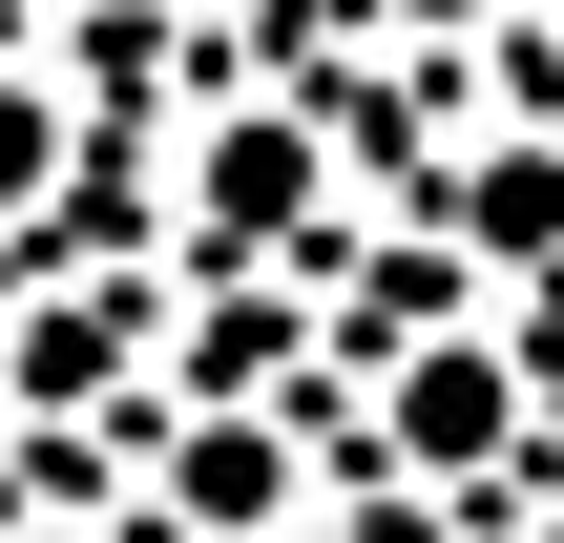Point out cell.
<instances>
[{
    "mask_svg": "<svg viewBox=\"0 0 564 543\" xmlns=\"http://www.w3.org/2000/svg\"><path fill=\"white\" fill-rule=\"evenodd\" d=\"M377 419H398V460H502V356H460V335H440V356H398V398H377Z\"/></svg>",
    "mask_w": 564,
    "mask_h": 543,
    "instance_id": "cell-1",
    "label": "cell"
},
{
    "mask_svg": "<svg viewBox=\"0 0 564 543\" xmlns=\"http://www.w3.org/2000/svg\"><path fill=\"white\" fill-rule=\"evenodd\" d=\"M230 146H251V167H209V230H293V146H272V126H230Z\"/></svg>",
    "mask_w": 564,
    "mask_h": 543,
    "instance_id": "cell-2",
    "label": "cell"
}]
</instances>
